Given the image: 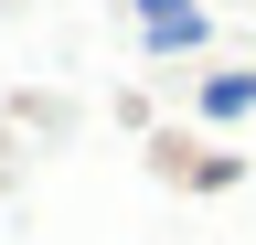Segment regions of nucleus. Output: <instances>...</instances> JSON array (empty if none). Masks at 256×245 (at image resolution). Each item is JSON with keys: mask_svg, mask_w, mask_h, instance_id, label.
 <instances>
[{"mask_svg": "<svg viewBox=\"0 0 256 245\" xmlns=\"http://www.w3.org/2000/svg\"><path fill=\"white\" fill-rule=\"evenodd\" d=\"M139 32H150L160 64H182V53L214 43V11H203V0H139Z\"/></svg>", "mask_w": 256, "mask_h": 245, "instance_id": "f257e3e1", "label": "nucleus"}, {"mask_svg": "<svg viewBox=\"0 0 256 245\" xmlns=\"http://www.w3.org/2000/svg\"><path fill=\"white\" fill-rule=\"evenodd\" d=\"M214 117V128H235V117H256V64H235V75H203V96H192Z\"/></svg>", "mask_w": 256, "mask_h": 245, "instance_id": "f03ea898", "label": "nucleus"}]
</instances>
